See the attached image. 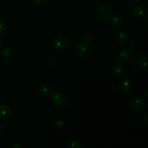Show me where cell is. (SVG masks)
Returning a JSON list of instances; mask_svg holds the SVG:
<instances>
[{"mask_svg":"<svg viewBox=\"0 0 148 148\" xmlns=\"http://www.w3.org/2000/svg\"><path fill=\"white\" fill-rule=\"evenodd\" d=\"M53 91V87L51 86L50 85H48V84H45V85H42L41 86L39 87L38 91V94L40 96L45 97L50 95Z\"/></svg>","mask_w":148,"mask_h":148,"instance_id":"obj_13","label":"cell"},{"mask_svg":"<svg viewBox=\"0 0 148 148\" xmlns=\"http://www.w3.org/2000/svg\"><path fill=\"white\" fill-rule=\"evenodd\" d=\"M94 12L96 18L103 22L108 20L112 15L111 9L105 4H97L94 10Z\"/></svg>","mask_w":148,"mask_h":148,"instance_id":"obj_3","label":"cell"},{"mask_svg":"<svg viewBox=\"0 0 148 148\" xmlns=\"http://www.w3.org/2000/svg\"><path fill=\"white\" fill-rule=\"evenodd\" d=\"M34 2L37 4H41L45 1V0H33Z\"/></svg>","mask_w":148,"mask_h":148,"instance_id":"obj_24","label":"cell"},{"mask_svg":"<svg viewBox=\"0 0 148 148\" xmlns=\"http://www.w3.org/2000/svg\"><path fill=\"white\" fill-rule=\"evenodd\" d=\"M23 147V145L20 142L17 141V140H14L12 143L11 144V147L12 148H21Z\"/></svg>","mask_w":148,"mask_h":148,"instance_id":"obj_21","label":"cell"},{"mask_svg":"<svg viewBox=\"0 0 148 148\" xmlns=\"http://www.w3.org/2000/svg\"><path fill=\"white\" fill-rule=\"evenodd\" d=\"M6 30H7V25H6L5 22L0 19V35L5 33Z\"/></svg>","mask_w":148,"mask_h":148,"instance_id":"obj_19","label":"cell"},{"mask_svg":"<svg viewBox=\"0 0 148 148\" xmlns=\"http://www.w3.org/2000/svg\"><path fill=\"white\" fill-rule=\"evenodd\" d=\"M114 36L115 40L121 44L125 43L128 38V35H127V32L123 29H118V30H116L114 32Z\"/></svg>","mask_w":148,"mask_h":148,"instance_id":"obj_11","label":"cell"},{"mask_svg":"<svg viewBox=\"0 0 148 148\" xmlns=\"http://www.w3.org/2000/svg\"><path fill=\"white\" fill-rule=\"evenodd\" d=\"M2 47H3V43H2V40L0 39V51H1V50L2 49Z\"/></svg>","mask_w":148,"mask_h":148,"instance_id":"obj_26","label":"cell"},{"mask_svg":"<svg viewBox=\"0 0 148 148\" xmlns=\"http://www.w3.org/2000/svg\"><path fill=\"white\" fill-rule=\"evenodd\" d=\"M12 111L9 106H0V122H6L12 116Z\"/></svg>","mask_w":148,"mask_h":148,"instance_id":"obj_9","label":"cell"},{"mask_svg":"<svg viewBox=\"0 0 148 148\" xmlns=\"http://www.w3.org/2000/svg\"><path fill=\"white\" fill-rule=\"evenodd\" d=\"M4 130H5V127H4V126L2 124H1V123H0V134H1L3 132H4Z\"/></svg>","mask_w":148,"mask_h":148,"instance_id":"obj_23","label":"cell"},{"mask_svg":"<svg viewBox=\"0 0 148 148\" xmlns=\"http://www.w3.org/2000/svg\"><path fill=\"white\" fill-rule=\"evenodd\" d=\"M130 2L133 4H137L140 1V0H130Z\"/></svg>","mask_w":148,"mask_h":148,"instance_id":"obj_25","label":"cell"},{"mask_svg":"<svg viewBox=\"0 0 148 148\" xmlns=\"http://www.w3.org/2000/svg\"><path fill=\"white\" fill-rule=\"evenodd\" d=\"M141 119H142V121H144L145 123H147V122L148 117H147V115L146 114H143V115L141 116Z\"/></svg>","mask_w":148,"mask_h":148,"instance_id":"obj_22","label":"cell"},{"mask_svg":"<svg viewBox=\"0 0 148 148\" xmlns=\"http://www.w3.org/2000/svg\"><path fill=\"white\" fill-rule=\"evenodd\" d=\"M83 40H84V42H85V43L88 44V43H90V42L92 41V35L90 34V33H88V34H86L85 36H84Z\"/></svg>","mask_w":148,"mask_h":148,"instance_id":"obj_20","label":"cell"},{"mask_svg":"<svg viewBox=\"0 0 148 148\" xmlns=\"http://www.w3.org/2000/svg\"><path fill=\"white\" fill-rule=\"evenodd\" d=\"M124 70V66L122 62L119 60H114L111 63L109 66V72L114 77L121 76Z\"/></svg>","mask_w":148,"mask_h":148,"instance_id":"obj_8","label":"cell"},{"mask_svg":"<svg viewBox=\"0 0 148 148\" xmlns=\"http://www.w3.org/2000/svg\"><path fill=\"white\" fill-rule=\"evenodd\" d=\"M51 101L56 106L64 107L69 103V97L64 91L61 90H53Z\"/></svg>","mask_w":148,"mask_h":148,"instance_id":"obj_1","label":"cell"},{"mask_svg":"<svg viewBox=\"0 0 148 148\" xmlns=\"http://www.w3.org/2000/svg\"><path fill=\"white\" fill-rule=\"evenodd\" d=\"M53 124H54V127L56 129H59V130H64V129L67 128L69 127V121L68 120V119L62 116L56 119L54 121Z\"/></svg>","mask_w":148,"mask_h":148,"instance_id":"obj_12","label":"cell"},{"mask_svg":"<svg viewBox=\"0 0 148 148\" xmlns=\"http://www.w3.org/2000/svg\"><path fill=\"white\" fill-rule=\"evenodd\" d=\"M68 148H82V143L79 140H73L67 145Z\"/></svg>","mask_w":148,"mask_h":148,"instance_id":"obj_17","label":"cell"},{"mask_svg":"<svg viewBox=\"0 0 148 148\" xmlns=\"http://www.w3.org/2000/svg\"><path fill=\"white\" fill-rule=\"evenodd\" d=\"M147 56L144 53H138L132 59V65L138 71H144L147 69Z\"/></svg>","mask_w":148,"mask_h":148,"instance_id":"obj_4","label":"cell"},{"mask_svg":"<svg viewBox=\"0 0 148 148\" xmlns=\"http://www.w3.org/2000/svg\"><path fill=\"white\" fill-rule=\"evenodd\" d=\"M132 56V51L130 49H121L119 52V58L121 59V61H127L129 59H131Z\"/></svg>","mask_w":148,"mask_h":148,"instance_id":"obj_14","label":"cell"},{"mask_svg":"<svg viewBox=\"0 0 148 148\" xmlns=\"http://www.w3.org/2000/svg\"><path fill=\"white\" fill-rule=\"evenodd\" d=\"M129 105L131 109H132L134 112L139 113V114L143 113L147 106L146 101L140 95H134L130 98L129 101Z\"/></svg>","mask_w":148,"mask_h":148,"instance_id":"obj_2","label":"cell"},{"mask_svg":"<svg viewBox=\"0 0 148 148\" xmlns=\"http://www.w3.org/2000/svg\"><path fill=\"white\" fill-rule=\"evenodd\" d=\"M90 49L89 46L85 42L79 43L77 46L76 49H75V53L76 55L79 58H85L88 54H89Z\"/></svg>","mask_w":148,"mask_h":148,"instance_id":"obj_10","label":"cell"},{"mask_svg":"<svg viewBox=\"0 0 148 148\" xmlns=\"http://www.w3.org/2000/svg\"><path fill=\"white\" fill-rule=\"evenodd\" d=\"M133 15L139 23H146L148 19V11L147 7L143 5L137 6L133 10Z\"/></svg>","mask_w":148,"mask_h":148,"instance_id":"obj_7","label":"cell"},{"mask_svg":"<svg viewBox=\"0 0 148 148\" xmlns=\"http://www.w3.org/2000/svg\"><path fill=\"white\" fill-rule=\"evenodd\" d=\"M129 46L133 49H137L140 46V43L137 39H132L130 42H129Z\"/></svg>","mask_w":148,"mask_h":148,"instance_id":"obj_18","label":"cell"},{"mask_svg":"<svg viewBox=\"0 0 148 148\" xmlns=\"http://www.w3.org/2000/svg\"><path fill=\"white\" fill-rule=\"evenodd\" d=\"M93 1H98V0H93Z\"/></svg>","mask_w":148,"mask_h":148,"instance_id":"obj_27","label":"cell"},{"mask_svg":"<svg viewBox=\"0 0 148 148\" xmlns=\"http://www.w3.org/2000/svg\"><path fill=\"white\" fill-rule=\"evenodd\" d=\"M133 86V79L130 75H125L119 79L118 82V89L122 93L130 92Z\"/></svg>","mask_w":148,"mask_h":148,"instance_id":"obj_5","label":"cell"},{"mask_svg":"<svg viewBox=\"0 0 148 148\" xmlns=\"http://www.w3.org/2000/svg\"><path fill=\"white\" fill-rule=\"evenodd\" d=\"M111 25H112L114 27H121L123 24L122 17L117 14H114V15L112 16V17H111Z\"/></svg>","mask_w":148,"mask_h":148,"instance_id":"obj_15","label":"cell"},{"mask_svg":"<svg viewBox=\"0 0 148 148\" xmlns=\"http://www.w3.org/2000/svg\"><path fill=\"white\" fill-rule=\"evenodd\" d=\"M53 46L57 51L63 53V52L69 50L70 44L65 37L58 36V37L55 38L54 40H53Z\"/></svg>","mask_w":148,"mask_h":148,"instance_id":"obj_6","label":"cell"},{"mask_svg":"<svg viewBox=\"0 0 148 148\" xmlns=\"http://www.w3.org/2000/svg\"><path fill=\"white\" fill-rule=\"evenodd\" d=\"M1 56L3 58H4V59H8L10 58H11L12 56V51L10 48H5L4 49H1Z\"/></svg>","mask_w":148,"mask_h":148,"instance_id":"obj_16","label":"cell"}]
</instances>
